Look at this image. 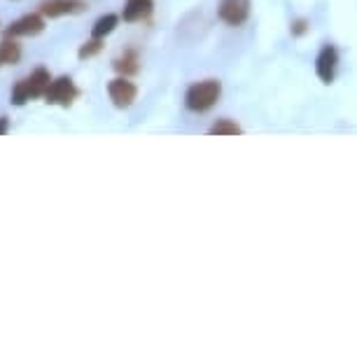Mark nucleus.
I'll list each match as a JSON object with an SVG mask.
<instances>
[{"mask_svg": "<svg viewBox=\"0 0 357 357\" xmlns=\"http://www.w3.org/2000/svg\"><path fill=\"white\" fill-rule=\"evenodd\" d=\"M306 31H308V22H306V19H294L292 26H289V33H292L294 38H301Z\"/></svg>", "mask_w": 357, "mask_h": 357, "instance_id": "2eb2a0df", "label": "nucleus"}, {"mask_svg": "<svg viewBox=\"0 0 357 357\" xmlns=\"http://www.w3.org/2000/svg\"><path fill=\"white\" fill-rule=\"evenodd\" d=\"M45 31V19L43 15H26L22 19H17L15 24H10V29L5 31V36L10 38H29V36H38V33Z\"/></svg>", "mask_w": 357, "mask_h": 357, "instance_id": "6e6552de", "label": "nucleus"}, {"mask_svg": "<svg viewBox=\"0 0 357 357\" xmlns=\"http://www.w3.org/2000/svg\"><path fill=\"white\" fill-rule=\"evenodd\" d=\"M8 131H10V119L8 117H0V136H5Z\"/></svg>", "mask_w": 357, "mask_h": 357, "instance_id": "dca6fc26", "label": "nucleus"}, {"mask_svg": "<svg viewBox=\"0 0 357 357\" xmlns=\"http://www.w3.org/2000/svg\"><path fill=\"white\" fill-rule=\"evenodd\" d=\"M336 70H339V52L334 45H325L315 59V73L325 84H332L336 79Z\"/></svg>", "mask_w": 357, "mask_h": 357, "instance_id": "39448f33", "label": "nucleus"}, {"mask_svg": "<svg viewBox=\"0 0 357 357\" xmlns=\"http://www.w3.org/2000/svg\"><path fill=\"white\" fill-rule=\"evenodd\" d=\"M117 24H119V17H117V15H103L96 24H93L91 36H93V38H105V36H110V33H112L114 29H117Z\"/></svg>", "mask_w": 357, "mask_h": 357, "instance_id": "f8f14e48", "label": "nucleus"}, {"mask_svg": "<svg viewBox=\"0 0 357 357\" xmlns=\"http://www.w3.org/2000/svg\"><path fill=\"white\" fill-rule=\"evenodd\" d=\"M100 50H103V38H93L79 47L77 54H79V59H91V56H96Z\"/></svg>", "mask_w": 357, "mask_h": 357, "instance_id": "4468645a", "label": "nucleus"}, {"mask_svg": "<svg viewBox=\"0 0 357 357\" xmlns=\"http://www.w3.org/2000/svg\"><path fill=\"white\" fill-rule=\"evenodd\" d=\"M107 96L114 103V107H131L133 100L138 96V86L129 82V77H117L107 84Z\"/></svg>", "mask_w": 357, "mask_h": 357, "instance_id": "423d86ee", "label": "nucleus"}, {"mask_svg": "<svg viewBox=\"0 0 357 357\" xmlns=\"http://www.w3.org/2000/svg\"><path fill=\"white\" fill-rule=\"evenodd\" d=\"M79 96V89L75 86V82L68 77V75H61L56 79H52L50 86L45 91V103L50 105H61V107H68L75 103V98Z\"/></svg>", "mask_w": 357, "mask_h": 357, "instance_id": "7ed1b4c3", "label": "nucleus"}, {"mask_svg": "<svg viewBox=\"0 0 357 357\" xmlns=\"http://www.w3.org/2000/svg\"><path fill=\"white\" fill-rule=\"evenodd\" d=\"M50 82H52V77H50V73H47V68H36L29 77L17 82V86L12 89V103L24 105V103H29L31 98L45 96Z\"/></svg>", "mask_w": 357, "mask_h": 357, "instance_id": "f03ea898", "label": "nucleus"}, {"mask_svg": "<svg viewBox=\"0 0 357 357\" xmlns=\"http://www.w3.org/2000/svg\"><path fill=\"white\" fill-rule=\"evenodd\" d=\"M222 96V84L218 79H204V82H194L185 93V105L192 112H208L218 103Z\"/></svg>", "mask_w": 357, "mask_h": 357, "instance_id": "f257e3e1", "label": "nucleus"}, {"mask_svg": "<svg viewBox=\"0 0 357 357\" xmlns=\"http://www.w3.org/2000/svg\"><path fill=\"white\" fill-rule=\"evenodd\" d=\"M112 66H114V70L122 73L124 77H131L140 70V56L136 50H126Z\"/></svg>", "mask_w": 357, "mask_h": 357, "instance_id": "9b49d317", "label": "nucleus"}, {"mask_svg": "<svg viewBox=\"0 0 357 357\" xmlns=\"http://www.w3.org/2000/svg\"><path fill=\"white\" fill-rule=\"evenodd\" d=\"M250 0H220L218 17L229 26H243L250 17Z\"/></svg>", "mask_w": 357, "mask_h": 357, "instance_id": "20e7f679", "label": "nucleus"}, {"mask_svg": "<svg viewBox=\"0 0 357 357\" xmlns=\"http://www.w3.org/2000/svg\"><path fill=\"white\" fill-rule=\"evenodd\" d=\"M152 0H129L122 12L124 22H143L152 15Z\"/></svg>", "mask_w": 357, "mask_h": 357, "instance_id": "1a4fd4ad", "label": "nucleus"}, {"mask_svg": "<svg viewBox=\"0 0 357 357\" xmlns=\"http://www.w3.org/2000/svg\"><path fill=\"white\" fill-rule=\"evenodd\" d=\"M211 133L213 136H241L243 129L236 122H231V119H218V122L211 126Z\"/></svg>", "mask_w": 357, "mask_h": 357, "instance_id": "ddd939ff", "label": "nucleus"}, {"mask_svg": "<svg viewBox=\"0 0 357 357\" xmlns=\"http://www.w3.org/2000/svg\"><path fill=\"white\" fill-rule=\"evenodd\" d=\"M86 10V0H43L40 3V15L56 19L66 15H79Z\"/></svg>", "mask_w": 357, "mask_h": 357, "instance_id": "0eeeda50", "label": "nucleus"}, {"mask_svg": "<svg viewBox=\"0 0 357 357\" xmlns=\"http://www.w3.org/2000/svg\"><path fill=\"white\" fill-rule=\"evenodd\" d=\"M19 59H22V47H19L15 38L5 36L0 40V68H3V66L19 63Z\"/></svg>", "mask_w": 357, "mask_h": 357, "instance_id": "9d476101", "label": "nucleus"}]
</instances>
